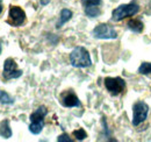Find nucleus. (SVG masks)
Instances as JSON below:
<instances>
[{"mask_svg":"<svg viewBox=\"0 0 151 142\" xmlns=\"http://www.w3.org/2000/svg\"><path fill=\"white\" fill-rule=\"evenodd\" d=\"M72 15H73L72 11H70V9H68V8H63V9L60 11L59 20L57 21V23H56L57 28H60V27H62L64 23H66L68 21H70V20H71V18H72Z\"/></svg>","mask_w":151,"mask_h":142,"instance_id":"obj_10","label":"nucleus"},{"mask_svg":"<svg viewBox=\"0 0 151 142\" xmlns=\"http://www.w3.org/2000/svg\"><path fill=\"white\" fill-rule=\"evenodd\" d=\"M49 1H50V0H41V4H42V5L44 6V5H47V4L49 2Z\"/></svg>","mask_w":151,"mask_h":142,"instance_id":"obj_20","label":"nucleus"},{"mask_svg":"<svg viewBox=\"0 0 151 142\" xmlns=\"http://www.w3.org/2000/svg\"><path fill=\"white\" fill-rule=\"evenodd\" d=\"M1 51H2V44L0 43V54H1Z\"/></svg>","mask_w":151,"mask_h":142,"instance_id":"obj_22","label":"nucleus"},{"mask_svg":"<svg viewBox=\"0 0 151 142\" xmlns=\"http://www.w3.org/2000/svg\"><path fill=\"white\" fill-rule=\"evenodd\" d=\"M128 28L134 32V33H141L144 28V25L141 20H137V19H132L128 21Z\"/></svg>","mask_w":151,"mask_h":142,"instance_id":"obj_11","label":"nucleus"},{"mask_svg":"<svg viewBox=\"0 0 151 142\" xmlns=\"http://www.w3.org/2000/svg\"><path fill=\"white\" fill-rule=\"evenodd\" d=\"M57 141L58 142H71V138H69V135L68 134H62V135H59L58 138H57Z\"/></svg>","mask_w":151,"mask_h":142,"instance_id":"obj_19","label":"nucleus"},{"mask_svg":"<svg viewBox=\"0 0 151 142\" xmlns=\"http://www.w3.org/2000/svg\"><path fill=\"white\" fill-rule=\"evenodd\" d=\"M2 13V0H0V14Z\"/></svg>","mask_w":151,"mask_h":142,"instance_id":"obj_21","label":"nucleus"},{"mask_svg":"<svg viewBox=\"0 0 151 142\" xmlns=\"http://www.w3.org/2000/svg\"><path fill=\"white\" fill-rule=\"evenodd\" d=\"M139 11V6L136 1H132L129 4H124V5H120L117 8H115L112 13V20L113 21H122L123 19L129 18L135 15L136 13H138Z\"/></svg>","mask_w":151,"mask_h":142,"instance_id":"obj_2","label":"nucleus"},{"mask_svg":"<svg viewBox=\"0 0 151 142\" xmlns=\"http://www.w3.org/2000/svg\"><path fill=\"white\" fill-rule=\"evenodd\" d=\"M26 21V13L22 8H20L19 6H11L9 11H8V20L7 22L11 26L14 27H20Z\"/></svg>","mask_w":151,"mask_h":142,"instance_id":"obj_5","label":"nucleus"},{"mask_svg":"<svg viewBox=\"0 0 151 142\" xmlns=\"http://www.w3.org/2000/svg\"><path fill=\"white\" fill-rule=\"evenodd\" d=\"M138 72L141 75H151V63L149 62L142 63L141 67L138 68Z\"/></svg>","mask_w":151,"mask_h":142,"instance_id":"obj_17","label":"nucleus"},{"mask_svg":"<svg viewBox=\"0 0 151 142\" xmlns=\"http://www.w3.org/2000/svg\"><path fill=\"white\" fill-rule=\"evenodd\" d=\"M70 63L75 68H88L92 65V59L86 48L76 47L70 54Z\"/></svg>","mask_w":151,"mask_h":142,"instance_id":"obj_1","label":"nucleus"},{"mask_svg":"<svg viewBox=\"0 0 151 142\" xmlns=\"http://www.w3.org/2000/svg\"><path fill=\"white\" fill-rule=\"evenodd\" d=\"M105 86L112 96H119L126 89V82L121 77H107L105 79Z\"/></svg>","mask_w":151,"mask_h":142,"instance_id":"obj_4","label":"nucleus"},{"mask_svg":"<svg viewBox=\"0 0 151 142\" xmlns=\"http://www.w3.org/2000/svg\"><path fill=\"white\" fill-rule=\"evenodd\" d=\"M60 104L64 107H78L80 106V100L78 99L75 92L69 91V92H65L62 94Z\"/></svg>","mask_w":151,"mask_h":142,"instance_id":"obj_8","label":"nucleus"},{"mask_svg":"<svg viewBox=\"0 0 151 142\" xmlns=\"http://www.w3.org/2000/svg\"><path fill=\"white\" fill-rule=\"evenodd\" d=\"M0 104H4V105H12V104H14V98H12L7 92L0 91Z\"/></svg>","mask_w":151,"mask_h":142,"instance_id":"obj_14","label":"nucleus"},{"mask_svg":"<svg viewBox=\"0 0 151 142\" xmlns=\"http://www.w3.org/2000/svg\"><path fill=\"white\" fill-rule=\"evenodd\" d=\"M148 113H149V106L143 103V101H138L134 105V115H132V125L136 127L138 125H141L143 121H145V119L148 118Z\"/></svg>","mask_w":151,"mask_h":142,"instance_id":"obj_6","label":"nucleus"},{"mask_svg":"<svg viewBox=\"0 0 151 142\" xmlns=\"http://www.w3.org/2000/svg\"><path fill=\"white\" fill-rule=\"evenodd\" d=\"M0 136L5 139H9L12 136V129L9 127V121L7 119L0 124Z\"/></svg>","mask_w":151,"mask_h":142,"instance_id":"obj_12","label":"nucleus"},{"mask_svg":"<svg viewBox=\"0 0 151 142\" xmlns=\"http://www.w3.org/2000/svg\"><path fill=\"white\" fill-rule=\"evenodd\" d=\"M72 135L75 136L76 140H78V141H83V140H85V139L87 138V133H86L85 129H83V128H79V129L73 130Z\"/></svg>","mask_w":151,"mask_h":142,"instance_id":"obj_16","label":"nucleus"},{"mask_svg":"<svg viewBox=\"0 0 151 142\" xmlns=\"http://www.w3.org/2000/svg\"><path fill=\"white\" fill-rule=\"evenodd\" d=\"M43 127H44V122H30V125H29V130H30V133L37 135V134H40L42 132Z\"/></svg>","mask_w":151,"mask_h":142,"instance_id":"obj_15","label":"nucleus"},{"mask_svg":"<svg viewBox=\"0 0 151 142\" xmlns=\"http://www.w3.org/2000/svg\"><path fill=\"white\" fill-rule=\"evenodd\" d=\"M84 12H85V14L88 18H96V17H99L101 14V11H100L99 6H87V7H84Z\"/></svg>","mask_w":151,"mask_h":142,"instance_id":"obj_13","label":"nucleus"},{"mask_svg":"<svg viewBox=\"0 0 151 142\" xmlns=\"http://www.w3.org/2000/svg\"><path fill=\"white\" fill-rule=\"evenodd\" d=\"M2 76L5 79H14V78H19L22 76V70L18 69V65L15 63V61L13 58H7L4 63V72Z\"/></svg>","mask_w":151,"mask_h":142,"instance_id":"obj_7","label":"nucleus"},{"mask_svg":"<svg viewBox=\"0 0 151 142\" xmlns=\"http://www.w3.org/2000/svg\"><path fill=\"white\" fill-rule=\"evenodd\" d=\"M102 4V0H81V5L84 7L87 6H100Z\"/></svg>","mask_w":151,"mask_h":142,"instance_id":"obj_18","label":"nucleus"},{"mask_svg":"<svg viewBox=\"0 0 151 142\" xmlns=\"http://www.w3.org/2000/svg\"><path fill=\"white\" fill-rule=\"evenodd\" d=\"M95 38L100 40H114L117 37V32L108 23H99L92 32Z\"/></svg>","mask_w":151,"mask_h":142,"instance_id":"obj_3","label":"nucleus"},{"mask_svg":"<svg viewBox=\"0 0 151 142\" xmlns=\"http://www.w3.org/2000/svg\"><path fill=\"white\" fill-rule=\"evenodd\" d=\"M47 114H48L47 107L40 106L35 112H33L30 114V117H29L30 122H44V118Z\"/></svg>","mask_w":151,"mask_h":142,"instance_id":"obj_9","label":"nucleus"}]
</instances>
